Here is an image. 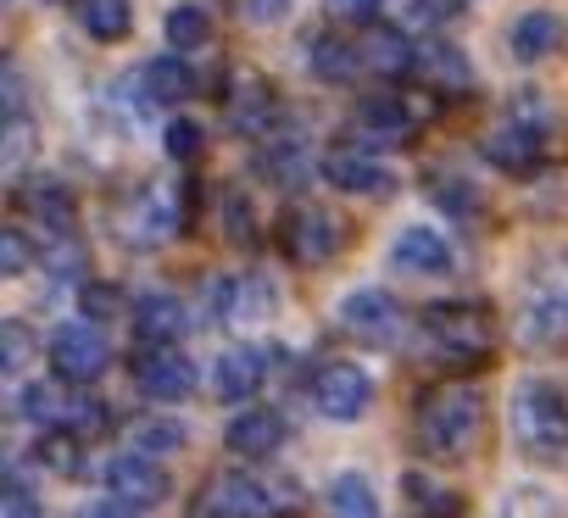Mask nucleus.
Instances as JSON below:
<instances>
[{
	"label": "nucleus",
	"instance_id": "nucleus-5",
	"mask_svg": "<svg viewBox=\"0 0 568 518\" xmlns=\"http://www.w3.org/2000/svg\"><path fill=\"white\" fill-rule=\"evenodd\" d=\"M18 413L40 435H90L106 418L101 402H90L84 390H62V385H23L18 390Z\"/></svg>",
	"mask_w": 568,
	"mask_h": 518
},
{
	"label": "nucleus",
	"instance_id": "nucleus-31",
	"mask_svg": "<svg viewBox=\"0 0 568 518\" xmlns=\"http://www.w3.org/2000/svg\"><path fill=\"white\" fill-rule=\"evenodd\" d=\"M79 29L101 45L129 34V0H79Z\"/></svg>",
	"mask_w": 568,
	"mask_h": 518
},
{
	"label": "nucleus",
	"instance_id": "nucleus-9",
	"mask_svg": "<svg viewBox=\"0 0 568 518\" xmlns=\"http://www.w3.org/2000/svg\"><path fill=\"white\" fill-rule=\"evenodd\" d=\"M51 368H57L62 385H95L112 368V346L90 318H73L51 335Z\"/></svg>",
	"mask_w": 568,
	"mask_h": 518
},
{
	"label": "nucleus",
	"instance_id": "nucleus-27",
	"mask_svg": "<svg viewBox=\"0 0 568 518\" xmlns=\"http://www.w3.org/2000/svg\"><path fill=\"white\" fill-rule=\"evenodd\" d=\"M418 73H424L429 84H440V90H468V79H474L468 57H463L452 40H429V45H418Z\"/></svg>",
	"mask_w": 568,
	"mask_h": 518
},
{
	"label": "nucleus",
	"instance_id": "nucleus-44",
	"mask_svg": "<svg viewBox=\"0 0 568 518\" xmlns=\"http://www.w3.org/2000/svg\"><path fill=\"white\" fill-rule=\"evenodd\" d=\"M79 518H140V507H129V501L106 496V501H90V507H79Z\"/></svg>",
	"mask_w": 568,
	"mask_h": 518
},
{
	"label": "nucleus",
	"instance_id": "nucleus-32",
	"mask_svg": "<svg viewBox=\"0 0 568 518\" xmlns=\"http://www.w3.org/2000/svg\"><path fill=\"white\" fill-rule=\"evenodd\" d=\"M162 29H168V45H173V51H201V45L212 40V18H206L201 7H173Z\"/></svg>",
	"mask_w": 568,
	"mask_h": 518
},
{
	"label": "nucleus",
	"instance_id": "nucleus-26",
	"mask_svg": "<svg viewBox=\"0 0 568 518\" xmlns=\"http://www.w3.org/2000/svg\"><path fill=\"white\" fill-rule=\"evenodd\" d=\"M229 123H234L240 134L273 129V90H267L262 79H240V84L229 90Z\"/></svg>",
	"mask_w": 568,
	"mask_h": 518
},
{
	"label": "nucleus",
	"instance_id": "nucleus-1",
	"mask_svg": "<svg viewBox=\"0 0 568 518\" xmlns=\"http://www.w3.org/2000/svg\"><path fill=\"white\" fill-rule=\"evenodd\" d=\"M418 446L435 457V463H457L479 446L485 435V396L474 385H440L424 396L418 407Z\"/></svg>",
	"mask_w": 568,
	"mask_h": 518
},
{
	"label": "nucleus",
	"instance_id": "nucleus-35",
	"mask_svg": "<svg viewBox=\"0 0 568 518\" xmlns=\"http://www.w3.org/2000/svg\"><path fill=\"white\" fill-rule=\"evenodd\" d=\"M501 518H562V501H557L546 485H518V490L501 501Z\"/></svg>",
	"mask_w": 568,
	"mask_h": 518
},
{
	"label": "nucleus",
	"instance_id": "nucleus-25",
	"mask_svg": "<svg viewBox=\"0 0 568 518\" xmlns=\"http://www.w3.org/2000/svg\"><path fill=\"white\" fill-rule=\"evenodd\" d=\"M307 68H313L324 84H352V79L363 73V51H357L352 40L324 34V40H313V45H307Z\"/></svg>",
	"mask_w": 568,
	"mask_h": 518
},
{
	"label": "nucleus",
	"instance_id": "nucleus-13",
	"mask_svg": "<svg viewBox=\"0 0 568 518\" xmlns=\"http://www.w3.org/2000/svg\"><path fill=\"white\" fill-rule=\"evenodd\" d=\"M101 479H106V490L118 496V501H129V507H156V501H168V468L156 463V457H145V451H112L106 463H101Z\"/></svg>",
	"mask_w": 568,
	"mask_h": 518
},
{
	"label": "nucleus",
	"instance_id": "nucleus-20",
	"mask_svg": "<svg viewBox=\"0 0 568 518\" xmlns=\"http://www.w3.org/2000/svg\"><path fill=\"white\" fill-rule=\"evenodd\" d=\"M352 123L368 140H413L418 134V106L407 95H368V101H357Z\"/></svg>",
	"mask_w": 568,
	"mask_h": 518
},
{
	"label": "nucleus",
	"instance_id": "nucleus-15",
	"mask_svg": "<svg viewBox=\"0 0 568 518\" xmlns=\"http://www.w3.org/2000/svg\"><path fill=\"white\" fill-rule=\"evenodd\" d=\"M134 385H140V396H151V402H162V407H179V402L195 396L201 374H195V363H190L184 352L168 346V352H140Z\"/></svg>",
	"mask_w": 568,
	"mask_h": 518
},
{
	"label": "nucleus",
	"instance_id": "nucleus-24",
	"mask_svg": "<svg viewBox=\"0 0 568 518\" xmlns=\"http://www.w3.org/2000/svg\"><path fill=\"white\" fill-rule=\"evenodd\" d=\"M140 84H145V95L162 101V106H179V101H190V95L201 90V79H195V68H190L184 57H156V62H145Z\"/></svg>",
	"mask_w": 568,
	"mask_h": 518
},
{
	"label": "nucleus",
	"instance_id": "nucleus-30",
	"mask_svg": "<svg viewBox=\"0 0 568 518\" xmlns=\"http://www.w3.org/2000/svg\"><path fill=\"white\" fill-rule=\"evenodd\" d=\"M23 212H29L34 223H45V228H73V195H68L57 179H34V184L23 190Z\"/></svg>",
	"mask_w": 568,
	"mask_h": 518
},
{
	"label": "nucleus",
	"instance_id": "nucleus-6",
	"mask_svg": "<svg viewBox=\"0 0 568 518\" xmlns=\"http://www.w3.org/2000/svg\"><path fill=\"white\" fill-rule=\"evenodd\" d=\"M184 223V184L179 179H151L129 206H123V240L134 245H162Z\"/></svg>",
	"mask_w": 568,
	"mask_h": 518
},
{
	"label": "nucleus",
	"instance_id": "nucleus-33",
	"mask_svg": "<svg viewBox=\"0 0 568 518\" xmlns=\"http://www.w3.org/2000/svg\"><path fill=\"white\" fill-rule=\"evenodd\" d=\"M273 307H278V285H273L267 274H245L240 291H234V318H240V324H256V318H267Z\"/></svg>",
	"mask_w": 568,
	"mask_h": 518
},
{
	"label": "nucleus",
	"instance_id": "nucleus-10",
	"mask_svg": "<svg viewBox=\"0 0 568 518\" xmlns=\"http://www.w3.org/2000/svg\"><path fill=\"white\" fill-rule=\"evenodd\" d=\"M324 179H329L341 195H357V201L390 190L385 156H379L374 145H363V140H335V145L324 151Z\"/></svg>",
	"mask_w": 568,
	"mask_h": 518
},
{
	"label": "nucleus",
	"instance_id": "nucleus-37",
	"mask_svg": "<svg viewBox=\"0 0 568 518\" xmlns=\"http://www.w3.org/2000/svg\"><path fill=\"white\" fill-rule=\"evenodd\" d=\"M29 263H34L29 234H23V228H7V234H0V274L18 280V274H29Z\"/></svg>",
	"mask_w": 568,
	"mask_h": 518
},
{
	"label": "nucleus",
	"instance_id": "nucleus-3",
	"mask_svg": "<svg viewBox=\"0 0 568 518\" xmlns=\"http://www.w3.org/2000/svg\"><path fill=\"white\" fill-rule=\"evenodd\" d=\"M418 335H424L429 357H440V363H479L496 341L490 313L474 307V302H435L418 318Z\"/></svg>",
	"mask_w": 568,
	"mask_h": 518
},
{
	"label": "nucleus",
	"instance_id": "nucleus-12",
	"mask_svg": "<svg viewBox=\"0 0 568 518\" xmlns=\"http://www.w3.org/2000/svg\"><path fill=\"white\" fill-rule=\"evenodd\" d=\"M278 240H284V256H296L302 268H324L341 251V217L329 206H296L284 217Z\"/></svg>",
	"mask_w": 568,
	"mask_h": 518
},
{
	"label": "nucleus",
	"instance_id": "nucleus-42",
	"mask_svg": "<svg viewBox=\"0 0 568 518\" xmlns=\"http://www.w3.org/2000/svg\"><path fill=\"white\" fill-rule=\"evenodd\" d=\"M463 7V0H413V23H429V29H440L452 12Z\"/></svg>",
	"mask_w": 568,
	"mask_h": 518
},
{
	"label": "nucleus",
	"instance_id": "nucleus-18",
	"mask_svg": "<svg viewBox=\"0 0 568 518\" xmlns=\"http://www.w3.org/2000/svg\"><path fill=\"white\" fill-rule=\"evenodd\" d=\"M267 368H273V352H262V346H234V352H223L217 368H212V396H217V402H245V396L262 390Z\"/></svg>",
	"mask_w": 568,
	"mask_h": 518
},
{
	"label": "nucleus",
	"instance_id": "nucleus-14",
	"mask_svg": "<svg viewBox=\"0 0 568 518\" xmlns=\"http://www.w3.org/2000/svg\"><path fill=\"white\" fill-rule=\"evenodd\" d=\"M390 263H396V274H407V280H446V274L457 268V251H452V240H446L440 228L407 223V228L390 240Z\"/></svg>",
	"mask_w": 568,
	"mask_h": 518
},
{
	"label": "nucleus",
	"instance_id": "nucleus-4",
	"mask_svg": "<svg viewBox=\"0 0 568 518\" xmlns=\"http://www.w3.org/2000/svg\"><path fill=\"white\" fill-rule=\"evenodd\" d=\"M513 341L524 352H568V280L546 274L524 291L518 318H513Z\"/></svg>",
	"mask_w": 568,
	"mask_h": 518
},
{
	"label": "nucleus",
	"instance_id": "nucleus-21",
	"mask_svg": "<svg viewBox=\"0 0 568 518\" xmlns=\"http://www.w3.org/2000/svg\"><path fill=\"white\" fill-rule=\"evenodd\" d=\"M223 440H229L234 457H273L284 446V418L273 407H245V413L229 418Z\"/></svg>",
	"mask_w": 568,
	"mask_h": 518
},
{
	"label": "nucleus",
	"instance_id": "nucleus-40",
	"mask_svg": "<svg viewBox=\"0 0 568 518\" xmlns=\"http://www.w3.org/2000/svg\"><path fill=\"white\" fill-rule=\"evenodd\" d=\"M385 0H329V18L335 23H374Z\"/></svg>",
	"mask_w": 568,
	"mask_h": 518
},
{
	"label": "nucleus",
	"instance_id": "nucleus-8",
	"mask_svg": "<svg viewBox=\"0 0 568 518\" xmlns=\"http://www.w3.org/2000/svg\"><path fill=\"white\" fill-rule=\"evenodd\" d=\"M278 507L284 496L251 474H212L206 490L195 496V518H273Z\"/></svg>",
	"mask_w": 568,
	"mask_h": 518
},
{
	"label": "nucleus",
	"instance_id": "nucleus-7",
	"mask_svg": "<svg viewBox=\"0 0 568 518\" xmlns=\"http://www.w3.org/2000/svg\"><path fill=\"white\" fill-rule=\"evenodd\" d=\"M341 329H346L352 341H363V346L390 352V346L402 341V329H407V313H402V302H396L390 291L363 285V291H346V296H341Z\"/></svg>",
	"mask_w": 568,
	"mask_h": 518
},
{
	"label": "nucleus",
	"instance_id": "nucleus-41",
	"mask_svg": "<svg viewBox=\"0 0 568 518\" xmlns=\"http://www.w3.org/2000/svg\"><path fill=\"white\" fill-rule=\"evenodd\" d=\"M0 518H40V507H34V496H29V485H23V479H12V485H7Z\"/></svg>",
	"mask_w": 568,
	"mask_h": 518
},
{
	"label": "nucleus",
	"instance_id": "nucleus-19",
	"mask_svg": "<svg viewBox=\"0 0 568 518\" xmlns=\"http://www.w3.org/2000/svg\"><path fill=\"white\" fill-rule=\"evenodd\" d=\"M507 51H513L524 68L557 57V51H562V18H557V12H540V7H535V12H518L513 29H507Z\"/></svg>",
	"mask_w": 568,
	"mask_h": 518
},
{
	"label": "nucleus",
	"instance_id": "nucleus-2",
	"mask_svg": "<svg viewBox=\"0 0 568 518\" xmlns=\"http://www.w3.org/2000/svg\"><path fill=\"white\" fill-rule=\"evenodd\" d=\"M507 424H513V440L518 451L551 463L568 451V390L557 379H524L507 402Z\"/></svg>",
	"mask_w": 568,
	"mask_h": 518
},
{
	"label": "nucleus",
	"instance_id": "nucleus-23",
	"mask_svg": "<svg viewBox=\"0 0 568 518\" xmlns=\"http://www.w3.org/2000/svg\"><path fill=\"white\" fill-rule=\"evenodd\" d=\"M256 173L267 184H302L313 173V145L302 134H267V145L256 156Z\"/></svg>",
	"mask_w": 568,
	"mask_h": 518
},
{
	"label": "nucleus",
	"instance_id": "nucleus-22",
	"mask_svg": "<svg viewBox=\"0 0 568 518\" xmlns=\"http://www.w3.org/2000/svg\"><path fill=\"white\" fill-rule=\"evenodd\" d=\"M363 51V73H379V79H402V73H418V45L402 34V29H368L357 40Z\"/></svg>",
	"mask_w": 568,
	"mask_h": 518
},
{
	"label": "nucleus",
	"instance_id": "nucleus-29",
	"mask_svg": "<svg viewBox=\"0 0 568 518\" xmlns=\"http://www.w3.org/2000/svg\"><path fill=\"white\" fill-rule=\"evenodd\" d=\"M329 518H385L379 490L368 485V474H341L329 485Z\"/></svg>",
	"mask_w": 568,
	"mask_h": 518
},
{
	"label": "nucleus",
	"instance_id": "nucleus-11",
	"mask_svg": "<svg viewBox=\"0 0 568 518\" xmlns=\"http://www.w3.org/2000/svg\"><path fill=\"white\" fill-rule=\"evenodd\" d=\"M313 407H318L324 418H335V424L363 418V413L374 407V379H368V368H357V363H324V368L313 374Z\"/></svg>",
	"mask_w": 568,
	"mask_h": 518
},
{
	"label": "nucleus",
	"instance_id": "nucleus-36",
	"mask_svg": "<svg viewBox=\"0 0 568 518\" xmlns=\"http://www.w3.org/2000/svg\"><path fill=\"white\" fill-rule=\"evenodd\" d=\"M134 451H145V457L184 451V424H173V418H145V424H134Z\"/></svg>",
	"mask_w": 568,
	"mask_h": 518
},
{
	"label": "nucleus",
	"instance_id": "nucleus-34",
	"mask_svg": "<svg viewBox=\"0 0 568 518\" xmlns=\"http://www.w3.org/2000/svg\"><path fill=\"white\" fill-rule=\"evenodd\" d=\"M429 201L446 206L452 217H474V212H479V190H474L468 179H457V173H435V179H429Z\"/></svg>",
	"mask_w": 568,
	"mask_h": 518
},
{
	"label": "nucleus",
	"instance_id": "nucleus-28",
	"mask_svg": "<svg viewBox=\"0 0 568 518\" xmlns=\"http://www.w3.org/2000/svg\"><path fill=\"white\" fill-rule=\"evenodd\" d=\"M402 490L413 501L418 518H457L463 512V496L446 485V479H429V474H402Z\"/></svg>",
	"mask_w": 568,
	"mask_h": 518
},
{
	"label": "nucleus",
	"instance_id": "nucleus-17",
	"mask_svg": "<svg viewBox=\"0 0 568 518\" xmlns=\"http://www.w3.org/2000/svg\"><path fill=\"white\" fill-rule=\"evenodd\" d=\"M129 324H134V341H140L145 352H168V346H179L190 313H184L179 296H168V291H145V296H134Z\"/></svg>",
	"mask_w": 568,
	"mask_h": 518
},
{
	"label": "nucleus",
	"instance_id": "nucleus-39",
	"mask_svg": "<svg viewBox=\"0 0 568 518\" xmlns=\"http://www.w3.org/2000/svg\"><path fill=\"white\" fill-rule=\"evenodd\" d=\"M0 346H7V352H0V368H7V374H18V368L29 363V329H23V324L0 329Z\"/></svg>",
	"mask_w": 568,
	"mask_h": 518
},
{
	"label": "nucleus",
	"instance_id": "nucleus-16",
	"mask_svg": "<svg viewBox=\"0 0 568 518\" xmlns=\"http://www.w3.org/2000/svg\"><path fill=\"white\" fill-rule=\"evenodd\" d=\"M485 156H490V167H501V173H513V179L535 173V167H540V156H546V123L507 118V123L485 140Z\"/></svg>",
	"mask_w": 568,
	"mask_h": 518
},
{
	"label": "nucleus",
	"instance_id": "nucleus-43",
	"mask_svg": "<svg viewBox=\"0 0 568 518\" xmlns=\"http://www.w3.org/2000/svg\"><path fill=\"white\" fill-rule=\"evenodd\" d=\"M245 23H278L284 12H291V0H240Z\"/></svg>",
	"mask_w": 568,
	"mask_h": 518
},
{
	"label": "nucleus",
	"instance_id": "nucleus-38",
	"mask_svg": "<svg viewBox=\"0 0 568 518\" xmlns=\"http://www.w3.org/2000/svg\"><path fill=\"white\" fill-rule=\"evenodd\" d=\"M168 156H179V162L201 156V129H195L190 118H173V123H168Z\"/></svg>",
	"mask_w": 568,
	"mask_h": 518
}]
</instances>
